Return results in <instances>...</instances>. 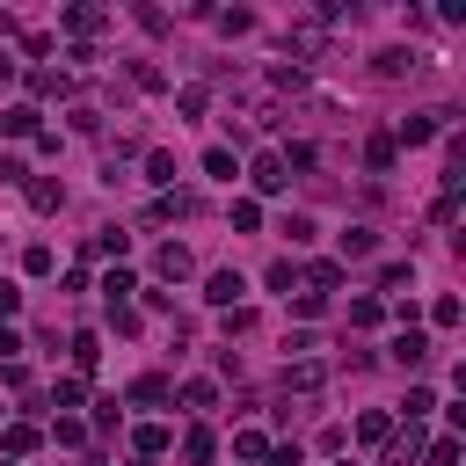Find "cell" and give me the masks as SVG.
Wrapping results in <instances>:
<instances>
[{"mask_svg":"<svg viewBox=\"0 0 466 466\" xmlns=\"http://www.w3.org/2000/svg\"><path fill=\"white\" fill-rule=\"evenodd\" d=\"M437 116H444V109H430V116H400V124H393V131H386V138H393V146H430V138H437V131H444V124H437Z\"/></svg>","mask_w":466,"mask_h":466,"instance_id":"1","label":"cell"},{"mask_svg":"<svg viewBox=\"0 0 466 466\" xmlns=\"http://www.w3.org/2000/svg\"><path fill=\"white\" fill-rule=\"evenodd\" d=\"M422 357H430V335H422V328H400V335H393V364H400V371H422Z\"/></svg>","mask_w":466,"mask_h":466,"instance_id":"2","label":"cell"},{"mask_svg":"<svg viewBox=\"0 0 466 466\" xmlns=\"http://www.w3.org/2000/svg\"><path fill=\"white\" fill-rule=\"evenodd\" d=\"M415 459H422V422H408V430L386 437V466H415Z\"/></svg>","mask_w":466,"mask_h":466,"instance_id":"3","label":"cell"},{"mask_svg":"<svg viewBox=\"0 0 466 466\" xmlns=\"http://www.w3.org/2000/svg\"><path fill=\"white\" fill-rule=\"evenodd\" d=\"M415 66H422V51H408V44H393V51H379V58H371V73H379V80H400V73H415Z\"/></svg>","mask_w":466,"mask_h":466,"instance_id":"4","label":"cell"},{"mask_svg":"<svg viewBox=\"0 0 466 466\" xmlns=\"http://www.w3.org/2000/svg\"><path fill=\"white\" fill-rule=\"evenodd\" d=\"M248 182H255L262 197H277V189H284L291 175H284V160H277V153H255V167H248Z\"/></svg>","mask_w":466,"mask_h":466,"instance_id":"5","label":"cell"},{"mask_svg":"<svg viewBox=\"0 0 466 466\" xmlns=\"http://www.w3.org/2000/svg\"><path fill=\"white\" fill-rule=\"evenodd\" d=\"M240 291H248V277H240V269H211V277H204V299H211V306H233Z\"/></svg>","mask_w":466,"mask_h":466,"instance_id":"6","label":"cell"},{"mask_svg":"<svg viewBox=\"0 0 466 466\" xmlns=\"http://www.w3.org/2000/svg\"><path fill=\"white\" fill-rule=\"evenodd\" d=\"M102 22H109L102 7H66V15H58V29H66V36H80V44H87V36L102 29Z\"/></svg>","mask_w":466,"mask_h":466,"instance_id":"7","label":"cell"},{"mask_svg":"<svg viewBox=\"0 0 466 466\" xmlns=\"http://www.w3.org/2000/svg\"><path fill=\"white\" fill-rule=\"evenodd\" d=\"M153 277H167V284H182V277H189V248H182V240H167V248L153 255Z\"/></svg>","mask_w":466,"mask_h":466,"instance_id":"8","label":"cell"},{"mask_svg":"<svg viewBox=\"0 0 466 466\" xmlns=\"http://www.w3.org/2000/svg\"><path fill=\"white\" fill-rule=\"evenodd\" d=\"M320 379H328V364H313V357L284 364V386H291V393H320Z\"/></svg>","mask_w":466,"mask_h":466,"instance_id":"9","label":"cell"},{"mask_svg":"<svg viewBox=\"0 0 466 466\" xmlns=\"http://www.w3.org/2000/svg\"><path fill=\"white\" fill-rule=\"evenodd\" d=\"M335 248H342V262H364V255L379 248V233H371V226H342V240H335Z\"/></svg>","mask_w":466,"mask_h":466,"instance_id":"10","label":"cell"},{"mask_svg":"<svg viewBox=\"0 0 466 466\" xmlns=\"http://www.w3.org/2000/svg\"><path fill=\"white\" fill-rule=\"evenodd\" d=\"M211 451H218V437H211L204 422H197V430H182V459H189V466H211Z\"/></svg>","mask_w":466,"mask_h":466,"instance_id":"11","label":"cell"},{"mask_svg":"<svg viewBox=\"0 0 466 466\" xmlns=\"http://www.w3.org/2000/svg\"><path fill=\"white\" fill-rule=\"evenodd\" d=\"M0 131H7V138H36V109H29V102L0 109Z\"/></svg>","mask_w":466,"mask_h":466,"instance_id":"12","label":"cell"},{"mask_svg":"<svg viewBox=\"0 0 466 466\" xmlns=\"http://www.w3.org/2000/svg\"><path fill=\"white\" fill-rule=\"evenodd\" d=\"M393 153H400V146H393L386 131H371V146H364V167H371V175H386V167H393Z\"/></svg>","mask_w":466,"mask_h":466,"instance_id":"13","label":"cell"},{"mask_svg":"<svg viewBox=\"0 0 466 466\" xmlns=\"http://www.w3.org/2000/svg\"><path fill=\"white\" fill-rule=\"evenodd\" d=\"M204 175H211V182H233V175H240L233 146H211V153H204Z\"/></svg>","mask_w":466,"mask_h":466,"instance_id":"14","label":"cell"},{"mask_svg":"<svg viewBox=\"0 0 466 466\" xmlns=\"http://www.w3.org/2000/svg\"><path fill=\"white\" fill-rule=\"evenodd\" d=\"M167 444H175V430H167V422H146V430H138V459H160Z\"/></svg>","mask_w":466,"mask_h":466,"instance_id":"15","label":"cell"},{"mask_svg":"<svg viewBox=\"0 0 466 466\" xmlns=\"http://www.w3.org/2000/svg\"><path fill=\"white\" fill-rule=\"evenodd\" d=\"M29 87H36L44 102H58V95H73V73H29Z\"/></svg>","mask_w":466,"mask_h":466,"instance_id":"16","label":"cell"},{"mask_svg":"<svg viewBox=\"0 0 466 466\" xmlns=\"http://www.w3.org/2000/svg\"><path fill=\"white\" fill-rule=\"evenodd\" d=\"M29 204H36V211H58V204H66V189H58L51 175H36V182H29Z\"/></svg>","mask_w":466,"mask_h":466,"instance_id":"17","label":"cell"},{"mask_svg":"<svg viewBox=\"0 0 466 466\" xmlns=\"http://www.w3.org/2000/svg\"><path fill=\"white\" fill-rule=\"evenodd\" d=\"M335 284H342V269H335V262H313V269H306V291H320V299H328Z\"/></svg>","mask_w":466,"mask_h":466,"instance_id":"18","label":"cell"},{"mask_svg":"<svg viewBox=\"0 0 466 466\" xmlns=\"http://www.w3.org/2000/svg\"><path fill=\"white\" fill-rule=\"evenodd\" d=\"M102 291H109V306H124V299L138 291V277H131V269H109V277H102Z\"/></svg>","mask_w":466,"mask_h":466,"instance_id":"19","label":"cell"},{"mask_svg":"<svg viewBox=\"0 0 466 466\" xmlns=\"http://www.w3.org/2000/svg\"><path fill=\"white\" fill-rule=\"evenodd\" d=\"M379 320H386L379 299H350V328H379Z\"/></svg>","mask_w":466,"mask_h":466,"instance_id":"20","label":"cell"},{"mask_svg":"<svg viewBox=\"0 0 466 466\" xmlns=\"http://www.w3.org/2000/svg\"><path fill=\"white\" fill-rule=\"evenodd\" d=\"M430 408H437V393H430V386H408V400H400V415H408V422H422Z\"/></svg>","mask_w":466,"mask_h":466,"instance_id":"21","label":"cell"},{"mask_svg":"<svg viewBox=\"0 0 466 466\" xmlns=\"http://www.w3.org/2000/svg\"><path fill=\"white\" fill-rule=\"evenodd\" d=\"M357 437H364V444H386V437H393V415H379V408H371V415L357 422Z\"/></svg>","mask_w":466,"mask_h":466,"instance_id":"22","label":"cell"},{"mask_svg":"<svg viewBox=\"0 0 466 466\" xmlns=\"http://www.w3.org/2000/svg\"><path fill=\"white\" fill-rule=\"evenodd\" d=\"M36 437H44L36 422H7V459H15V451H36Z\"/></svg>","mask_w":466,"mask_h":466,"instance_id":"23","label":"cell"},{"mask_svg":"<svg viewBox=\"0 0 466 466\" xmlns=\"http://www.w3.org/2000/svg\"><path fill=\"white\" fill-rule=\"evenodd\" d=\"M422 466H459V437H437V444H422Z\"/></svg>","mask_w":466,"mask_h":466,"instance_id":"24","label":"cell"},{"mask_svg":"<svg viewBox=\"0 0 466 466\" xmlns=\"http://www.w3.org/2000/svg\"><path fill=\"white\" fill-rule=\"evenodd\" d=\"M211 22H218L226 36H248V29H255V15H248V7H226V15H211Z\"/></svg>","mask_w":466,"mask_h":466,"instance_id":"25","label":"cell"},{"mask_svg":"<svg viewBox=\"0 0 466 466\" xmlns=\"http://www.w3.org/2000/svg\"><path fill=\"white\" fill-rule=\"evenodd\" d=\"M146 182L167 189V182H175V153H146Z\"/></svg>","mask_w":466,"mask_h":466,"instance_id":"26","label":"cell"},{"mask_svg":"<svg viewBox=\"0 0 466 466\" xmlns=\"http://www.w3.org/2000/svg\"><path fill=\"white\" fill-rule=\"evenodd\" d=\"M124 248H131L124 226H102V233H95V255H124Z\"/></svg>","mask_w":466,"mask_h":466,"instance_id":"27","label":"cell"},{"mask_svg":"<svg viewBox=\"0 0 466 466\" xmlns=\"http://www.w3.org/2000/svg\"><path fill=\"white\" fill-rule=\"evenodd\" d=\"M269 291H284V299H291V291H299V269H291V262H284V255H277V262H269Z\"/></svg>","mask_w":466,"mask_h":466,"instance_id":"28","label":"cell"},{"mask_svg":"<svg viewBox=\"0 0 466 466\" xmlns=\"http://www.w3.org/2000/svg\"><path fill=\"white\" fill-rule=\"evenodd\" d=\"M291 313H299V320H320L328 299H320V291H291Z\"/></svg>","mask_w":466,"mask_h":466,"instance_id":"29","label":"cell"},{"mask_svg":"<svg viewBox=\"0 0 466 466\" xmlns=\"http://www.w3.org/2000/svg\"><path fill=\"white\" fill-rule=\"evenodd\" d=\"M182 400H189V408H218V386H211V379H189Z\"/></svg>","mask_w":466,"mask_h":466,"instance_id":"30","label":"cell"},{"mask_svg":"<svg viewBox=\"0 0 466 466\" xmlns=\"http://www.w3.org/2000/svg\"><path fill=\"white\" fill-rule=\"evenodd\" d=\"M233 226H240V233H255V226H262V204H255V197H240V204H233Z\"/></svg>","mask_w":466,"mask_h":466,"instance_id":"31","label":"cell"},{"mask_svg":"<svg viewBox=\"0 0 466 466\" xmlns=\"http://www.w3.org/2000/svg\"><path fill=\"white\" fill-rule=\"evenodd\" d=\"M51 262H58V255H51V248H44V240H36V248H29V255H22V269H29V277H51Z\"/></svg>","mask_w":466,"mask_h":466,"instance_id":"32","label":"cell"},{"mask_svg":"<svg viewBox=\"0 0 466 466\" xmlns=\"http://www.w3.org/2000/svg\"><path fill=\"white\" fill-rule=\"evenodd\" d=\"M430 320H437V328H459V299H451V291H437V306H430Z\"/></svg>","mask_w":466,"mask_h":466,"instance_id":"33","label":"cell"},{"mask_svg":"<svg viewBox=\"0 0 466 466\" xmlns=\"http://www.w3.org/2000/svg\"><path fill=\"white\" fill-rule=\"evenodd\" d=\"M95 357H102V342H95V335H73V364H80V371H95Z\"/></svg>","mask_w":466,"mask_h":466,"instance_id":"34","label":"cell"},{"mask_svg":"<svg viewBox=\"0 0 466 466\" xmlns=\"http://www.w3.org/2000/svg\"><path fill=\"white\" fill-rule=\"evenodd\" d=\"M131 400H138V408H153V400H167V379H138V386H131Z\"/></svg>","mask_w":466,"mask_h":466,"instance_id":"35","label":"cell"},{"mask_svg":"<svg viewBox=\"0 0 466 466\" xmlns=\"http://www.w3.org/2000/svg\"><path fill=\"white\" fill-rule=\"evenodd\" d=\"M284 233H291V248H306V240H313V218H306V211H291V218H284Z\"/></svg>","mask_w":466,"mask_h":466,"instance_id":"36","label":"cell"},{"mask_svg":"<svg viewBox=\"0 0 466 466\" xmlns=\"http://www.w3.org/2000/svg\"><path fill=\"white\" fill-rule=\"evenodd\" d=\"M51 437H58V444H80V437H87V422H73V415H58V422H51Z\"/></svg>","mask_w":466,"mask_h":466,"instance_id":"37","label":"cell"},{"mask_svg":"<svg viewBox=\"0 0 466 466\" xmlns=\"http://www.w3.org/2000/svg\"><path fill=\"white\" fill-rule=\"evenodd\" d=\"M262 459H269V466H306V451H299V444H269Z\"/></svg>","mask_w":466,"mask_h":466,"instance_id":"38","label":"cell"},{"mask_svg":"<svg viewBox=\"0 0 466 466\" xmlns=\"http://www.w3.org/2000/svg\"><path fill=\"white\" fill-rule=\"evenodd\" d=\"M0 313H22V291H15L7 277H0Z\"/></svg>","mask_w":466,"mask_h":466,"instance_id":"39","label":"cell"},{"mask_svg":"<svg viewBox=\"0 0 466 466\" xmlns=\"http://www.w3.org/2000/svg\"><path fill=\"white\" fill-rule=\"evenodd\" d=\"M0 357H22V335L15 328H0Z\"/></svg>","mask_w":466,"mask_h":466,"instance_id":"40","label":"cell"},{"mask_svg":"<svg viewBox=\"0 0 466 466\" xmlns=\"http://www.w3.org/2000/svg\"><path fill=\"white\" fill-rule=\"evenodd\" d=\"M7 80H15V51H0V87H7Z\"/></svg>","mask_w":466,"mask_h":466,"instance_id":"41","label":"cell"},{"mask_svg":"<svg viewBox=\"0 0 466 466\" xmlns=\"http://www.w3.org/2000/svg\"><path fill=\"white\" fill-rule=\"evenodd\" d=\"M131 466H153V459H131Z\"/></svg>","mask_w":466,"mask_h":466,"instance_id":"42","label":"cell"},{"mask_svg":"<svg viewBox=\"0 0 466 466\" xmlns=\"http://www.w3.org/2000/svg\"><path fill=\"white\" fill-rule=\"evenodd\" d=\"M0 466H15V459H0Z\"/></svg>","mask_w":466,"mask_h":466,"instance_id":"43","label":"cell"}]
</instances>
